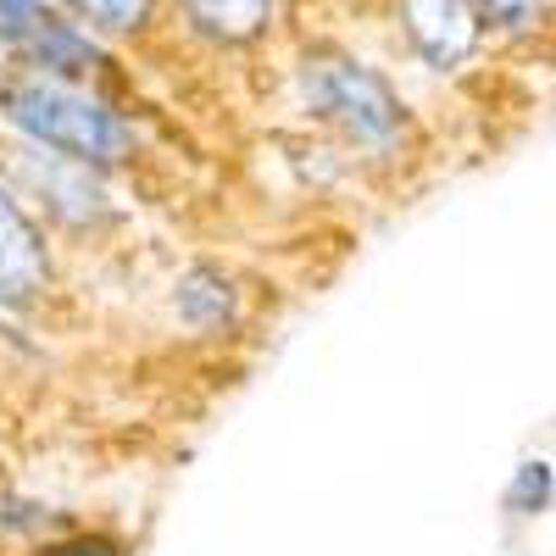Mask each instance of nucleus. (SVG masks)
Wrapping results in <instances>:
<instances>
[{"instance_id": "obj_3", "label": "nucleus", "mask_w": 556, "mask_h": 556, "mask_svg": "<svg viewBox=\"0 0 556 556\" xmlns=\"http://www.w3.org/2000/svg\"><path fill=\"white\" fill-rule=\"evenodd\" d=\"M12 178L67 228H101V223L117 217V206H112V195H106V184H101L96 167L51 156V151L28 146V139H23V151L12 156Z\"/></svg>"}, {"instance_id": "obj_9", "label": "nucleus", "mask_w": 556, "mask_h": 556, "mask_svg": "<svg viewBox=\"0 0 556 556\" xmlns=\"http://www.w3.org/2000/svg\"><path fill=\"white\" fill-rule=\"evenodd\" d=\"M551 495H556V473H551V456H523L513 479H506V513L518 523H534L551 513Z\"/></svg>"}, {"instance_id": "obj_5", "label": "nucleus", "mask_w": 556, "mask_h": 556, "mask_svg": "<svg viewBox=\"0 0 556 556\" xmlns=\"http://www.w3.org/2000/svg\"><path fill=\"white\" fill-rule=\"evenodd\" d=\"M51 290V251L23 195L0 184V306H34Z\"/></svg>"}, {"instance_id": "obj_14", "label": "nucleus", "mask_w": 556, "mask_h": 556, "mask_svg": "<svg viewBox=\"0 0 556 556\" xmlns=\"http://www.w3.org/2000/svg\"><path fill=\"white\" fill-rule=\"evenodd\" d=\"M45 23V0H0V45H17Z\"/></svg>"}, {"instance_id": "obj_8", "label": "nucleus", "mask_w": 556, "mask_h": 556, "mask_svg": "<svg viewBox=\"0 0 556 556\" xmlns=\"http://www.w3.org/2000/svg\"><path fill=\"white\" fill-rule=\"evenodd\" d=\"M184 17L217 45H251L273 28L278 0H184Z\"/></svg>"}, {"instance_id": "obj_2", "label": "nucleus", "mask_w": 556, "mask_h": 556, "mask_svg": "<svg viewBox=\"0 0 556 556\" xmlns=\"http://www.w3.org/2000/svg\"><path fill=\"white\" fill-rule=\"evenodd\" d=\"M295 89H301V106L323 128H334L351 151L374 156V162H390L412 134L406 101L395 96V84L345 51H312L295 73Z\"/></svg>"}, {"instance_id": "obj_7", "label": "nucleus", "mask_w": 556, "mask_h": 556, "mask_svg": "<svg viewBox=\"0 0 556 556\" xmlns=\"http://www.w3.org/2000/svg\"><path fill=\"white\" fill-rule=\"evenodd\" d=\"M17 51L28 56V67L34 73H51V78H89L106 56H101V45H96V34H89L84 23H67V17H56V12H45V23L17 45Z\"/></svg>"}, {"instance_id": "obj_13", "label": "nucleus", "mask_w": 556, "mask_h": 556, "mask_svg": "<svg viewBox=\"0 0 556 556\" xmlns=\"http://www.w3.org/2000/svg\"><path fill=\"white\" fill-rule=\"evenodd\" d=\"M34 556H128V551L106 529H73V534H51Z\"/></svg>"}, {"instance_id": "obj_10", "label": "nucleus", "mask_w": 556, "mask_h": 556, "mask_svg": "<svg viewBox=\"0 0 556 556\" xmlns=\"http://www.w3.org/2000/svg\"><path fill=\"white\" fill-rule=\"evenodd\" d=\"M62 7L89 34H139L151 17V0H62Z\"/></svg>"}, {"instance_id": "obj_6", "label": "nucleus", "mask_w": 556, "mask_h": 556, "mask_svg": "<svg viewBox=\"0 0 556 556\" xmlns=\"http://www.w3.org/2000/svg\"><path fill=\"white\" fill-rule=\"evenodd\" d=\"M173 312H178V323H184L190 334L217 340V334H235V329H240L245 295H240V285H235L223 267L195 262V267H184V273L173 278Z\"/></svg>"}, {"instance_id": "obj_1", "label": "nucleus", "mask_w": 556, "mask_h": 556, "mask_svg": "<svg viewBox=\"0 0 556 556\" xmlns=\"http://www.w3.org/2000/svg\"><path fill=\"white\" fill-rule=\"evenodd\" d=\"M0 117L7 128H17L28 146L84 162V167H123L134 156V123L96 96L89 84L78 78H51V73H12L0 84Z\"/></svg>"}, {"instance_id": "obj_11", "label": "nucleus", "mask_w": 556, "mask_h": 556, "mask_svg": "<svg viewBox=\"0 0 556 556\" xmlns=\"http://www.w3.org/2000/svg\"><path fill=\"white\" fill-rule=\"evenodd\" d=\"M468 7L479 12V23L484 28H495V34H534L540 28V12H545V0H468Z\"/></svg>"}, {"instance_id": "obj_4", "label": "nucleus", "mask_w": 556, "mask_h": 556, "mask_svg": "<svg viewBox=\"0 0 556 556\" xmlns=\"http://www.w3.org/2000/svg\"><path fill=\"white\" fill-rule=\"evenodd\" d=\"M401 28L429 73L468 67L484 45V23L468 0H401Z\"/></svg>"}, {"instance_id": "obj_12", "label": "nucleus", "mask_w": 556, "mask_h": 556, "mask_svg": "<svg viewBox=\"0 0 556 556\" xmlns=\"http://www.w3.org/2000/svg\"><path fill=\"white\" fill-rule=\"evenodd\" d=\"M0 529H7V534H51V529H62V518L51 513V506L0 490Z\"/></svg>"}]
</instances>
